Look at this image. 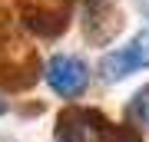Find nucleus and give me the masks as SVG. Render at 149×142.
<instances>
[{
	"label": "nucleus",
	"mask_w": 149,
	"mask_h": 142,
	"mask_svg": "<svg viewBox=\"0 0 149 142\" xmlns=\"http://www.w3.org/2000/svg\"><path fill=\"white\" fill-rule=\"evenodd\" d=\"M66 20H70L66 7H53V3H27L23 7V23L40 37H60Z\"/></svg>",
	"instance_id": "obj_4"
},
{
	"label": "nucleus",
	"mask_w": 149,
	"mask_h": 142,
	"mask_svg": "<svg viewBox=\"0 0 149 142\" xmlns=\"http://www.w3.org/2000/svg\"><path fill=\"white\" fill-rule=\"evenodd\" d=\"M106 142H143V139H139V132H136L133 126H116V122H113Z\"/></svg>",
	"instance_id": "obj_6"
},
{
	"label": "nucleus",
	"mask_w": 149,
	"mask_h": 142,
	"mask_svg": "<svg viewBox=\"0 0 149 142\" xmlns=\"http://www.w3.org/2000/svg\"><path fill=\"white\" fill-rule=\"evenodd\" d=\"M126 119L133 129H146L149 132V83H143L133 93V99L126 103Z\"/></svg>",
	"instance_id": "obj_5"
},
{
	"label": "nucleus",
	"mask_w": 149,
	"mask_h": 142,
	"mask_svg": "<svg viewBox=\"0 0 149 142\" xmlns=\"http://www.w3.org/2000/svg\"><path fill=\"white\" fill-rule=\"evenodd\" d=\"M47 83L50 89L56 96H63V99H73V96H80L86 89V83H90V66L83 63L80 56H70V53H53V56L47 60Z\"/></svg>",
	"instance_id": "obj_2"
},
{
	"label": "nucleus",
	"mask_w": 149,
	"mask_h": 142,
	"mask_svg": "<svg viewBox=\"0 0 149 142\" xmlns=\"http://www.w3.org/2000/svg\"><path fill=\"white\" fill-rule=\"evenodd\" d=\"M113 122L96 109H66L60 116V139L63 142H106Z\"/></svg>",
	"instance_id": "obj_3"
},
{
	"label": "nucleus",
	"mask_w": 149,
	"mask_h": 142,
	"mask_svg": "<svg viewBox=\"0 0 149 142\" xmlns=\"http://www.w3.org/2000/svg\"><path fill=\"white\" fill-rule=\"evenodd\" d=\"M146 66H149V30H139L126 46L109 50L106 56L100 60V76L106 79V83H119V79H126L129 73L146 69Z\"/></svg>",
	"instance_id": "obj_1"
}]
</instances>
